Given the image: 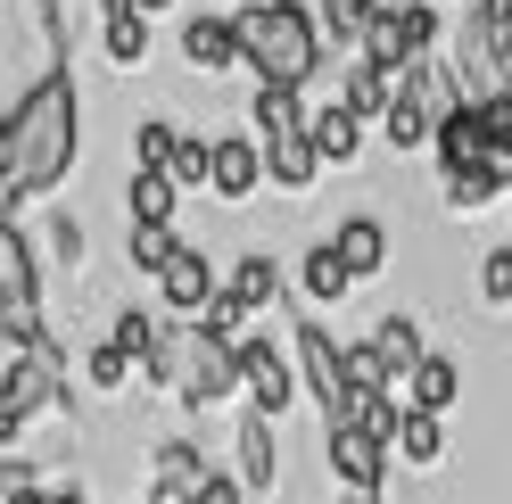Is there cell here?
Masks as SVG:
<instances>
[{
    "mask_svg": "<svg viewBox=\"0 0 512 504\" xmlns=\"http://www.w3.org/2000/svg\"><path fill=\"white\" fill-rule=\"evenodd\" d=\"M182 58H190V75L248 67V50H240V17H190V25H182Z\"/></svg>",
    "mask_w": 512,
    "mask_h": 504,
    "instance_id": "cell-13",
    "label": "cell"
},
{
    "mask_svg": "<svg viewBox=\"0 0 512 504\" xmlns=\"http://www.w3.org/2000/svg\"><path fill=\"white\" fill-rule=\"evenodd\" d=\"M199 504H248V480L240 471H215V480L199 488Z\"/></svg>",
    "mask_w": 512,
    "mask_h": 504,
    "instance_id": "cell-35",
    "label": "cell"
},
{
    "mask_svg": "<svg viewBox=\"0 0 512 504\" xmlns=\"http://www.w3.org/2000/svg\"><path fill=\"white\" fill-rule=\"evenodd\" d=\"M141 504H199V496H190V488H157V480H149V496H141Z\"/></svg>",
    "mask_w": 512,
    "mask_h": 504,
    "instance_id": "cell-36",
    "label": "cell"
},
{
    "mask_svg": "<svg viewBox=\"0 0 512 504\" xmlns=\"http://www.w3.org/2000/svg\"><path fill=\"white\" fill-rule=\"evenodd\" d=\"M157 298H166V314L199 323V314L223 298V281H215V265H207V248H182V257L166 265V281H157Z\"/></svg>",
    "mask_w": 512,
    "mask_h": 504,
    "instance_id": "cell-11",
    "label": "cell"
},
{
    "mask_svg": "<svg viewBox=\"0 0 512 504\" xmlns=\"http://www.w3.org/2000/svg\"><path fill=\"white\" fill-rule=\"evenodd\" d=\"M223 290H232V298H240L248 314H265V306L281 298V265L265 257V248H248V257L232 265V281H223Z\"/></svg>",
    "mask_w": 512,
    "mask_h": 504,
    "instance_id": "cell-22",
    "label": "cell"
},
{
    "mask_svg": "<svg viewBox=\"0 0 512 504\" xmlns=\"http://www.w3.org/2000/svg\"><path fill=\"white\" fill-rule=\"evenodd\" d=\"M240 381H248V405L256 414H290V405L306 397V381H298V356H281L265 331H240Z\"/></svg>",
    "mask_w": 512,
    "mask_h": 504,
    "instance_id": "cell-8",
    "label": "cell"
},
{
    "mask_svg": "<svg viewBox=\"0 0 512 504\" xmlns=\"http://www.w3.org/2000/svg\"><path fill=\"white\" fill-rule=\"evenodd\" d=\"M438 166H446V182L455 174H488V116H479V100H463L455 116H438Z\"/></svg>",
    "mask_w": 512,
    "mask_h": 504,
    "instance_id": "cell-10",
    "label": "cell"
},
{
    "mask_svg": "<svg viewBox=\"0 0 512 504\" xmlns=\"http://www.w3.org/2000/svg\"><path fill=\"white\" fill-rule=\"evenodd\" d=\"M405 405H422V414H455L463 405V364L455 356H422L405 372Z\"/></svg>",
    "mask_w": 512,
    "mask_h": 504,
    "instance_id": "cell-14",
    "label": "cell"
},
{
    "mask_svg": "<svg viewBox=\"0 0 512 504\" xmlns=\"http://www.w3.org/2000/svg\"><path fill=\"white\" fill-rule=\"evenodd\" d=\"M314 149H323V166H347V157L364 149V116L347 108V100H331V108H314Z\"/></svg>",
    "mask_w": 512,
    "mask_h": 504,
    "instance_id": "cell-20",
    "label": "cell"
},
{
    "mask_svg": "<svg viewBox=\"0 0 512 504\" xmlns=\"http://www.w3.org/2000/svg\"><path fill=\"white\" fill-rule=\"evenodd\" d=\"M256 182H265V141H256V133H223L215 141V174H207V191L215 199H256Z\"/></svg>",
    "mask_w": 512,
    "mask_h": 504,
    "instance_id": "cell-12",
    "label": "cell"
},
{
    "mask_svg": "<svg viewBox=\"0 0 512 504\" xmlns=\"http://www.w3.org/2000/svg\"><path fill=\"white\" fill-rule=\"evenodd\" d=\"M0 306H34V240L17 215L0 224Z\"/></svg>",
    "mask_w": 512,
    "mask_h": 504,
    "instance_id": "cell-17",
    "label": "cell"
},
{
    "mask_svg": "<svg viewBox=\"0 0 512 504\" xmlns=\"http://www.w3.org/2000/svg\"><path fill=\"white\" fill-rule=\"evenodd\" d=\"M174 149H182V124H166V116H141V133H133V166L174 174Z\"/></svg>",
    "mask_w": 512,
    "mask_h": 504,
    "instance_id": "cell-28",
    "label": "cell"
},
{
    "mask_svg": "<svg viewBox=\"0 0 512 504\" xmlns=\"http://www.w3.org/2000/svg\"><path fill=\"white\" fill-rule=\"evenodd\" d=\"M372 348L389 356V372H397V389H405V372L422 364L430 348H422V323H413V314H380V331H372Z\"/></svg>",
    "mask_w": 512,
    "mask_h": 504,
    "instance_id": "cell-24",
    "label": "cell"
},
{
    "mask_svg": "<svg viewBox=\"0 0 512 504\" xmlns=\"http://www.w3.org/2000/svg\"><path fill=\"white\" fill-rule=\"evenodd\" d=\"M331 248L347 257V273H356V281H372L380 265H389V232H380V215H347V224L331 232Z\"/></svg>",
    "mask_w": 512,
    "mask_h": 504,
    "instance_id": "cell-16",
    "label": "cell"
},
{
    "mask_svg": "<svg viewBox=\"0 0 512 504\" xmlns=\"http://www.w3.org/2000/svg\"><path fill=\"white\" fill-rule=\"evenodd\" d=\"M75 149H83V124H75V75L50 67V75L9 108V124H0V207L25 215L42 191H58V182L75 174Z\"/></svg>",
    "mask_w": 512,
    "mask_h": 504,
    "instance_id": "cell-1",
    "label": "cell"
},
{
    "mask_svg": "<svg viewBox=\"0 0 512 504\" xmlns=\"http://www.w3.org/2000/svg\"><path fill=\"white\" fill-rule=\"evenodd\" d=\"M256 141H265V182L273 191H314V174H323V149H314V108L306 91H281V83H256Z\"/></svg>",
    "mask_w": 512,
    "mask_h": 504,
    "instance_id": "cell-3",
    "label": "cell"
},
{
    "mask_svg": "<svg viewBox=\"0 0 512 504\" xmlns=\"http://www.w3.org/2000/svg\"><path fill=\"white\" fill-rule=\"evenodd\" d=\"M133 9H141V17H157V9H174V0H133Z\"/></svg>",
    "mask_w": 512,
    "mask_h": 504,
    "instance_id": "cell-38",
    "label": "cell"
},
{
    "mask_svg": "<svg viewBox=\"0 0 512 504\" xmlns=\"http://www.w3.org/2000/svg\"><path fill=\"white\" fill-rule=\"evenodd\" d=\"M364 58H380V67H397V75L430 67V58H438V0H405V9H380Z\"/></svg>",
    "mask_w": 512,
    "mask_h": 504,
    "instance_id": "cell-6",
    "label": "cell"
},
{
    "mask_svg": "<svg viewBox=\"0 0 512 504\" xmlns=\"http://www.w3.org/2000/svg\"><path fill=\"white\" fill-rule=\"evenodd\" d=\"M240 9H248V0H240Z\"/></svg>",
    "mask_w": 512,
    "mask_h": 504,
    "instance_id": "cell-40",
    "label": "cell"
},
{
    "mask_svg": "<svg viewBox=\"0 0 512 504\" xmlns=\"http://www.w3.org/2000/svg\"><path fill=\"white\" fill-rule=\"evenodd\" d=\"M83 381H91V389H108V397H116V389H133V356L108 339V348H91V356H83Z\"/></svg>",
    "mask_w": 512,
    "mask_h": 504,
    "instance_id": "cell-31",
    "label": "cell"
},
{
    "mask_svg": "<svg viewBox=\"0 0 512 504\" xmlns=\"http://www.w3.org/2000/svg\"><path fill=\"white\" fill-rule=\"evenodd\" d=\"M240 50H248L256 83L306 91L314 67H323V9H306V0H248L240 9Z\"/></svg>",
    "mask_w": 512,
    "mask_h": 504,
    "instance_id": "cell-2",
    "label": "cell"
},
{
    "mask_svg": "<svg viewBox=\"0 0 512 504\" xmlns=\"http://www.w3.org/2000/svg\"><path fill=\"white\" fill-rule=\"evenodd\" d=\"M290 356H298V381L314 397V414H323V430L331 422H356V389H347V348H339V339L323 323H298Z\"/></svg>",
    "mask_w": 512,
    "mask_h": 504,
    "instance_id": "cell-5",
    "label": "cell"
},
{
    "mask_svg": "<svg viewBox=\"0 0 512 504\" xmlns=\"http://www.w3.org/2000/svg\"><path fill=\"white\" fill-rule=\"evenodd\" d=\"M207 174H215V141H199V133H182V149H174V182H182V191H199Z\"/></svg>",
    "mask_w": 512,
    "mask_h": 504,
    "instance_id": "cell-32",
    "label": "cell"
},
{
    "mask_svg": "<svg viewBox=\"0 0 512 504\" xmlns=\"http://www.w3.org/2000/svg\"><path fill=\"white\" fill-rule=\"evenodd\" d=\"M108 339H116V348L133 356L141 372H149V356H157V348H166V331H157V314H141V306H133V314H116V331H108Z\"/></svg>",
    "mask_w": 512,
    "mask_h": 504,
    "instance_id": "cell-29",
    "label": "cell"
},
{
    "mask_svg": "<svg viewBox=\"0 0 512 504\" xmlns=\"http://www.w3.org/2000/svg\"><path fill=\"white\" fill-rule=\"evenodd\" d=\"M339 504H380V488H339Z\"/></svg>",
    "mask_w": 512,
    "mask_h": 504,
    "instance_id": "cell-37",
    "label": "cell"
},
{
    "mask_svg": "<svg viewBox=\"0 0 512 504\" xmlns=\"http://www.w3.org/2000/svg\"><path fill=\"white\" fill-rule=\"evenodd\" d=\"M83 257V224L67 215V224H50V265H75Z\"/></svg>",
    "mask_w": 512,
    "mask_h": 504,
    "instance_id": "cell-34",
    "label": "cell"
},
{
    "mask_svg": "<svg viewBox=\"0 0 512 504\" xmlns=\"http://www.w3.org/2000/svg\"><path fill=\"white\" fill-rule=\"evenodd\" d=\"M108 58H116V67H141V58H149V17L141 9H116L108 17Z\"/></svg>",
    "mask_w": 512,
    "mask_h": 504,
    "instance_id": "cell-30",
    "label": "cell"
},
{
    "mask_svg": "<svg viewBox=\"0 0 512 504\" xmlns=\"http://www.w3.org/2000/svg\"><path fill=\"white\" fill-rule=\"evenodd\" d=\"M397 455H405L413 471H430V463H446V414H422V405H405V430H397Z\"/></svg>",
    "mask_w": 512,
    "mask_h": 504,
    "instance_id": "cell-23",
    "label": "cell"
},
{
    "mask_svg": "<svg viewBox=\"0 0 512 504\" xmlns=\"http://www.w3.org/2000/svg\"><path fill=\"white\" fill-rule=\"evenodd\" d=\"M124 248H133V265H141L149 281H166V265L182 257V232H174V224H133V240H124Z\"/></svg>",
    "mask_w": 512,
    "mask_h": 504,
    "instance_id": "cell-27",
    "label": "cell"
},
{
    "mask_svg": "<svg viewBox=\"0 0 512 504\" xmlns=\"http://www.w3.org/2000/svg\"><path fill=\"white\" fill-rule=\"evenodd\" d=\"M323 463H331V480H339V488H389L397 447H380L364 422H331V430H323Z\"/></svg>",
    "mask_w": 512,
    "mask_h": 504,
    "instance_id": "cell-9",
    "label": "cell"
},
{
    "mask_svg": "<svg viewBox=\"0 0 512 504\" xmlns=\"http://www.w3.org/2000/svg\"><path fill=\"white\" fill-rule=\"evenodd\" d=\"M232 389H248L240 381V339H223L207 323H182V397L190 405H215Z\"/></svg>",
    "mask_w": 512,
    "mask_h": 504,
    "instance_id": "cell-7",
    "label": "cell"
},
{
    "mask_svg": "<svg viewBox=\"0 0 512 504\" xmlns=\"http://www.w3.org/2000/svg\"><path fill=\"white\" fill-rule=\"evenodd\" d=\"M380 141H389V149H430V141H438V108H430L422 91L405 83V100H397L389 116H380Z\"/></svg>",
    "mask_w": 512,
    "mask_h": 504,
    "instance_id": "cell-18",
    "label": "cell"
},
{
    "mask_svg": "<svg viewBox=\"0 0 512 504\" xmlns=\"http://www.w3.org/2000/svg\"><path fill=\"white\" fill-rule=\"evenodd\" d=\"M34 414H75L67 405V356H34L9 348V372H0V447H17Z\"/></svg>",
    "mask_w": 512,
    "mask_h": 504,
    "instance_id": "cell-4",
    "label": "cell"
},
{
    "mask_svg": "<svg viewBox=\"0 0 512 504\" xmlns=\"http://www.w3.org/2000/svg\"><path fill=\"white\" fill-rule=\"evenodd\" d=\"M149 471H157V488H190V496H199V488L215 480V471L199 463V447H182V438H166V447L149 455Z\"/></svg>",
    "mask_w": 512,
    "mask_h": 504,
    "instance_id": "cell-26",
    "label": "cell"
},
{
    "mask_svg": "<svg viewBox=\"0 0 512 504\" xmlns=\"http://www.w3.org/2000/svg\"><path fill=\"white\" fill-rule=\"evenodd\" d=\"M174 207H182V182L157 174V166H133V182H124V215H133V224H174Z\"/></svg>",
    "mask_w": 512,
    "mask_h": 504,
    "instance_id": "cell-15",
    "label": "cell"
},
{
    "mask_svg": "<svg viewBox=\"0 0 512 504\" xmlns=\"http://www.w3.org/2000/svg\"><path fill=\"white\" fill-rule=\"evenodd\" d=\"M372 25H380V0H323V34H331L339 50H364Z\"/></svg>",
    "mask_w": 512,
    "mask_h": 504,
    "instance_id": "cell-25",
    "label": "cell"
},
{
    "mask_svg": "<svg viewBox=\"0 0 512 504\" xmlns=\"http://www.w3.org/2000/svg\"><path fill=\"white\" fill-rule=\"evenodd\" d=\"M479 298L512 306V248H488V265H479Z\"/></svg>",
    "mask_w": 512,
    "mask_h": 504,
    "instance_id": "cell-33",
    "label": "cell"
},
{
    "mask_svg": "<svg viewBox=\"0 0 512 504\" xmlns=\"http://www.w3.org/2000/svg\"><path fill=\"white\" fill-rule=\"evenodd\" d=\"M240 480H248V488H273V480H281V455H273V414H256V405H248V422H240Z\"/></svg>",
    "mask_w": 512,
    "mask_h": 504,
    "instance_id": "cell-21",
    "label": "cell"
},
{
    "mask_svg": "<svg viewBox=\"0 0 512 504\" xmlns=\"http://www.w3.org/2000/svg\"><path fill=\"white\" fill-rule=\"evenodd\" d=\"M298 290H306L314 306H339L347 290H356V273H347V257L323 240V248H306V265H298Z\"/></svg>",
    "mask_w": 512,
    "mask_h": 504,
    "instance_id": "cell-19",
    "label": "cell"
},
{
    "mask_svg": "<svg viewBox=\"0 0 512 504\" xmlns=\"http://www.w3.org/2000/svg\"><path fill=\"white\" fill-rule=\"evenodd\" d=\"M380 9H405V0H380Z\"/></svg>",
    "mask_w": 512,
    "mask_h": 504,
    "instance_id": "cell-39",
    "label": "cell"
}]
</instances>
